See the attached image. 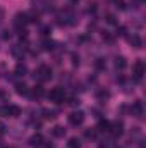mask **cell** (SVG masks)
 <instances>
[{"label": "cell", "instance_id": "6da1fadb", "mask_svg": "<svg viewBox=\"0 0 146 148\" xmlns=\"http://www.w3.org/2000/svg\"><path fill=\"white\" fill-rule=\"evenodd\" d=\"M57 19H59V24L60 26H74V24H77V17H76V14H74L72 10L60 12Z\"/></svg>", "mask_w": 146, "mask_h": 148}, {"label": "cell", "instance_id": "7a4b0ae2", "mask_svg": "<svg viewBox=\"0 0 146 148\" xmlns=\"http://www.w3.org/2000/svg\"><path fill=\"white\" fill-rule=\"evenodd\" d=\"M12 24L17 31L21 29H26V26L29 24V17H28V12H17L12 19Z\"/></svg>", "mask_w": 146, "mask_h": 148}, {"label": "cell", "instance_id": "3957f363", "mask_svg": "<svg viewBox=\"0 0 146 148\" xmlns=\"http://www.w3.org/2000/svg\"><path fill=\"white\" fill-rule=\"evenodd\" d=\"M52 76H53V73H52V67H50V66H40L36 71H35V79L41 81V83L50 81Z\"/></svg>", "mask_w": 146, "mask_h": 148}, {"label": "cell", "instance_id": "277c9868", "mask_svg": "<svg viewBox=\"0 0 146 148\" xmlns=\"http://www.w3.org/2000/svg\"><path fill=\"white\" fill-rule=\"evenodd\" d=\"M48 98L53 103H64L65 102V91H64V88H53V90H50Z\"/></svg>", "mask_w": 146, "mask_h": 148}, {"label": "cell", "instance_id": "5b68a950", "mask_svg": "<svg viewBox=\"0 0 146 148\" xmlns=\"http://www.w3.org/2000/svg\"><path fill=\"white\" fill-rule=\"evenodd\" d=\"M108 133L113 138H120V136L124 134V122H122V121H113V122H110Z\"/></svg>", "mask_w": 146, "mask_h": 148}, {"label": "cell", "instance_id": "8992f818", "mask_svg": "<svg viewBox=\"0 0 146 148\" xmlns=\"http://www.w3.org/2000/svg\"><path fill=\"white\" fill-rule=\"evenodd\" d=\"M67 119H69V124H71V126H76V127H77V126H81V124L84 122V112L83 110H74V112L69 114Z\"/></svg>", "mask_w": 146, "mask_h": 148}, {"label": "cell", "instance_id": "52a82bcc", "mask_svg": "<svg viewBox=\"0 0 146 148\" xmlns=\"http://www.w3.org/2000/svg\"><path fill=\"white\" fill-rule=\"evenodd\" d=\"M0 114L5 115V117H19L21 115V107L17 105H5L0 109Z\"/></svg>", "mask_w": 146, "mask_h": 148}, {"label": "cell", "instance_id": "ba28073f", "mask_svg": "<svg viewBox=\"0 0 146 148\" xmlns=\"http://www.w3.org/2000/svg\"><path fill=\"white\" fill-rule=\"evenodd\" d=\"M143 74H145V62L141 59H138L134 62V66H132V76H134L136 81H141L143 79Z\"/></svg>", "mask_w": 146, "mask_h": 148}, {"label": "cell", "instance_id": "9c48e42d", "mask_svg": "<svg viewBox=\"0 0 146 148\" xmlns=\"http://www.w3.org/2000/svg\"><path fill=\"white\" fill-rule=\"evenodd\" d=\"M131 114H132L136 119H143V115H145V107H143V102H141V100H138V102H134V103L131 105Z\"/></svg>", "mask_w": 146, "mask_h": 148}, {"label": "cell", "instance_id": "30bf717a", "mask_svg": "<svg viewBox=\"0 0 146 148\" xmlns=\"http://www.w3.org/2000/svg\"><path fill=\"white\" fill-rule=\"evenodd\" d=\"M29 147L31 148H41L43 145H45V138L40 134V133H36V134H33L31 138H29Z\"/></svg>", "mask_w": 146, "mask_h": 148}, {"label": "cell", "instance_id": "8fae6325", "mask_svg": "<svg viewBox=\"0 0 146 148\" xmlns=\"http://www.w3.org/2000/svg\"><path fill=\"white\" fill-rule=\"evenodd\" d=\"M24 50H26V47H23V45H14V47L10 48V55L16 57L17 60H23V57H24Z\"/></svg>", "mask_w": 146, "mask_h": 148}, {"label": "cell", "instance_id": "7c38bea8", "mask_svg": "<svg viewBox=\"0 0 146 148\" xmlns=\"http://www.w3.org/2000/svg\"><path fill=\"white\" fill-rule=\"evenodd\" d=\"M45 95V90H43V86L41 84H36V86H33V88H29V95L28 97H31V98H41Z\"/></svg>", "mask_w": 146, "mask_h": 148}, {"label": "cell", "instance_id": "4fadbf2b", "mask_svg": "<svg viewBox=\"0 0 146 148\" xmlns=\"http://www.w3.org/2000/svg\"><path fill=\"white\" fill-rule=\"evenodd\" d=\"M26 74H28V66L23 64V62H17V66H16V69H14V76L23 77V76H26Z\"/></svg>", "mask_w": 146, "mask_h": 148}, {"label": "cell", "instance_id": "5bb4252c", "mask_svg": "<svg viewBox=\"0 0 146 148\" xmlns=\"http://www.w3.org/2000/svg\"><path fill=\"white\" fill-rule=\"evenodd\" d=\"M108 129H110V121L100 119V121H98V126H96V131H98V133H108Z\"/></svg>", "mask_w": 146, "mask_h": 148}, {"label": "cell", "instance_id": "9a60e30c", "mask_svg": "<svg viewBox=\"0 0 146 148\" xmlns=\"http://www.w3.org/2000/svg\"><path fill=\"white\" fill-rule=\"evenodd\" d=\"M113 66H115V69H119V71H122V69H126L127 67V60H126V57H115V60H113Z\"/></svg>", "mask_w": 146, "mask_h": 148}, {"label": "cell", "instance_id": "2e32d148", "mask_svg": "<svg viewBox=\"0 0 146 148\" xmlns=\"http://www.w3.org/2000/svg\"><path fill=\"white\" fill-rule=\"evenodd\" d=\"M16 91L23 97H28L29 95V86L24 84V83H16Z\"/></svg>", "mask_w": 146, "mask_h": 148}, {"label": "cell", "instance_id": "e0dca14e", "mask_svg": "<svg viewBox=\"0 0 146 148\" xmlns=\"http://www.w3.org/2000/svg\"><path fill=\"white\" fill-rule=\"evenodd\" d=\"M129 43L134 47V48H143V40H141V36L139 35H132V36H129Z\"/></svg>", "mask_w": 146, "mask_h": 148}, {"label": "cell", "instance_id": "ac0fdd59", "mask_svg": "<svg viewBox=\"0 0 146 148\" xmlns=\"http://www.w3.org/2000/svg\"><path fill=\"white\" fill-rule=\"evenodd\" d=\"M52 136H55V138H64V136H65V127L55 126V127L52 129Z\"/></svg>", "mask_w": 146, "mask_h": 148}, {"label": "cell", "instance_id": "d6986e66", "mask_svg": "<svg viewBox=\"0 0 146 148\" xmlns=\"http://www.w3.org/2000/svg\"><path fill=\"white\" fill-rule=\"evenodd\" d=\"M41 48H43L45 52H52V50L55 48V41H53V40H43Z\"/></svg>", "mask_w": 146, "mask_h": 148}, {"label": "cell", "instance_id": "ffe728a7", "mask_svg": "<svg viewBox=\"0 0 146 148\" xmlns=\"http://www.w3.org/2000/svg\"><path fill=\"white\" fill-rule=\"evenodd\" d=\"M57 115H59V112H57V110H48V109H45V110H43V117H45L46 121H53Z\"/></svg>", "mask_w": 146, "mask_h": 148}, {"label": "cell", "instance_id": "44dd1931", "mask_svg": "<svg viewBox=\"0 0 146 148\" xmlns=\"http://www.w3.org/2000/svg\"><path fill=\"white\" fill-rule=\"evenodd\" d=\"M108 98H110V93H108V91H105V90H102V91H98V93H96V100H98V102H102V103H103V102H107Z\"/></svg>", "mask_w": 146, "mask_h": 148}, {"label": "cell", "instance_id": "7402d4cb", "mask_svg": "<svg viewBox=\"0 0 146 148\" xmlns=\"http://www.w3.org/2000/svg\"><path fill=\"white\" fill-rule=\"evenodd\" d=\"M67 148H81V140L79 138H71L69 141H67Z\"/></svg>", "mask_w": 146, "mask_h": 148}, {"label": "cell", "instance_id": "603a6c76", "mask_svg": "<svg viewBox=\"0 0 146 148\" xmlns=\"http://www.w3.org/2000/svg\"><path fill=\"white\" fill-rule=\"evenodd\" d=\"M112 3H113V7L119 9V10H124V9H126V0H112Z\"/></svg>", "mask_w": 146, "mask_h": 148}, {"label": "cell", "instance_id": "cb8c5ba5", "mask_svg": "<svg viewBox=\"0 0 146 148\" xmlns=\"http://www.w3.org/2000/svg\"><path fill=\"white\" fill-rule=\"evenodd\" d=\"M10 36H12V33H10L9 29H2V31H0V40H3V41H7V40H9Z\"/></svg>", "mask_w": 146, "mask_h": 148}, {"label": "cell", "instance_id": "d4e9b609", "mask_svg": "<svg viewBox=\"0 0 146 148\" xmlns=\"http://www.w3.org/2000/svg\"><path fill=\"white\" fill-rule=\"evenodd\" d=\"M79 103H81V100H79L77 97H71V98H69V105H72V107H79Z\"/></svg>", "mask_w": 146, "mask_h": 148}, {"label": "cell", "instance_id": "484cf974", "mask_svg": "<svg viewBox=\"0 0 146 148\" xmlns=\"http://www.w3.org/2000/svg\"><path fill=\"white\" fill-rule=\"evenodd\" d=\"M95 67H96V69H105V60H103V59H96Z\"/></svg>", "mask_w": 146, "mask_h": 148}, {"label": "cell", "instance_id": "4316f807", "mask_svg": "<svg viewBox=\"0 0 146 148\" xmlns=\"http://www.w3.org/2000/svg\"><path fill=\"white\" fill-rule=\"evenodd\" d=\"M50 33H52V28L50 26H43L41 28V35L43 36H50Z\"/></svg>", "mask_w": 146, "mask_h": 148}, {"label": "cell", "instance_id": "83f0119b", "mask_svg": "<svg viewBox=\"0 0 146 148\" xmlns=\"http://www.w3.org/2000/svg\"><path fill=\"white\" fill-rule=\"evenodd\" d=\"M107 23L108 24H117V19H115L113 14H107Z\"/></svg>", "mask_w": 146, "mask_h": 148}, {"label": "cell", "instance_id": "f1b7e54d", "mask_svg": "<svg viewBox=\"0 0 146 148\" xmlns=\"http://www.w3.org/2000/svg\"><path fill=\"white\" fill-rule=\"evenodd\" d=\"M126 31H127V29H126L124 26H120V28H117V33H115V35H117V36H126Z\"/></svg>", "mask_w": 146, "mask_h": 148}, {"label": "cell", "instance_id": "f546056e", "mask_svg": "<svg viewBox=\"0 0 146 148\" xmlns=\"http://www.w3.org/2000/svg\"><path fill=\"white\" fill-rule=\"evenodd\" d=\"M86 138H89V140H95V138H96V131H95V129H91V131H86Z\"/></svg>", "mask_w": 146, "mask_h": 148}, {"label": "cell", "instance_id": "4dcf8cb0", "mask_svg": "<svg viewBox=\"0 0 146 148\" xmlns=\"http://www.w3.org/2000/svg\"><path fill=\"white\" fill-rule=\"evenodd\" d=\"M72 64H74V66H77V64H79V55L72 53Z\"/></svg>", "mask_w": 146, "mask_h": 148}, {"label": "cell", "instance_id": "1f68e13d", "mask_svg": "<svg viewBox=\"0 0 146 148\" xmlns=\"http://www.w3.org/2000/svg\"><path fill=\"white\" fill-rule=\"evenodd\" d=\"M5 131H7L5 124H3V122H0V136H2V134H5Z\"/></svg>", "mask_w": 146, "mask_h": 148}, {"label": "cell", "instance_id": "d6a6232c", "mask_svg": "<svg viewBox=\"0 0 146 148\" xmlns=\"http://www.w3.org/2000/svg\"><path fill=\"white\" fill-rule=\"evenodd\" d=\"M3 17H5V10L0 7V24H2V21H3Z\"/></svg>", "mask_w": 146, "mask_h": 148}, {"label": "cell", "instance_id": "836d02e7", "mask_svg": "<svg viewBox=\"0 0 146 148\" xmlns=\"http://www.w3.org/2000/svg\"><path fill=\"white\" fill-rule=\"evenodd\" d=\"M5 98V91L3 90H0V100H3Z\"/></svg>", "mask_w": 146, "mask_h": 148}, {"label": "cell", "instance_id": "e575fe53", "mask_svg": "<svg viewBox=\"0 0 146 148\" xmlns=\"http://www.w3.org/2000/svg\"><path fill=\"white\" fill-rule=\"evenodd\" d=\"M41 148H55V147H53V145H50V143H45Z\"/></svg>", "mask_w": 146, "mask_h": 148}, {"label": "cell", "instance_id": "d590c367", "mask_svg": "<svg viewBox=\"0 0 146 148\" xmlns=\"http://www.w3.org/2000/svg\"><path fill=\"white\" fill-rule=\"evenodd\" d=\"M100 148H108V147H105V145H100Z\"/></svg>", "mask_w": 146, "mask_h": 148}]
</instances>
